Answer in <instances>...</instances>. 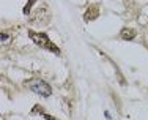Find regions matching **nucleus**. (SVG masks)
Returning <instances> with one entry per match:
<instances>
[{"label":"nucleus","instance_id":"7ed1b4c3","mask_svg":"<svg viewBox=\"0 0 148 120\" xmlns=\"http://www.w3.org/2000/svg\"><path fill=\"white\" fill-rule=\"evenodd\" d=\"M99 16V13H98V6H90L88 10H87V13L84 14V19L85 21H93V19H96V17Z\"/></svg>","mask_w":148,"mask_h":120},{"label":"nucleus","instance_id":"20e7f679","mask_svg":"<svg viewBox=\"0 0 148 120\" xmlns=\"http://www.w3.org/2000/svg\"><path fill=\"white\" fill-rule=\"evenodd\" d=\"M136 30H132V29H123L121 30V33H120V37L123 38V40H134L136 38Z\"/></svg>","mask_w":148,"mask_h":120},{"label":"nucleus","instance_id":"f257e3e1","mask_svg":"<svg viewBox=\"0 0 148 120\" xmlns=\"http://www.w3.org/2000/svg\"><path fill=\"white\" fill-rule=\"evenodd\" d=\"M29 37H30V40L33 41V43H36L40 48H43L46 49V51H51L52 54H60V48L57 44H54L51 41V38L47 37L46 33H40V32H33V30H30L29 32Z\"/></svg>","mask_w":148,"mask_h":120},{"label":"nucleus","instance_id":"f03ea898","mask_svg":"<svg viewBox=\"0 0 148 120\" xmlns=\"http://www.w3.org/2000/svg\"><path fill=\"white\" fill-rule=\"evenodd\" d=\"M27 89L35 92V93L41 95V97H49L52 93V89L47 82H44L43 79H38V77H33V79H29L25 82Z\"/></svg>","mask_w":148,"mask_h":120},{"label":"nucleus","instance_id":"423d86ee","mask_svg":"<svg viewBox=\"0 0 148 120\" xmlns=\"http://www.w3.org/2000/svg\"><path fill=\"white\" fill-rule=\"evenodd\" d=\"M2 41H3V43L6 41V35H5V33H2Z\"/></svg>","mask_w":148,"mask_h":120},{"label":"nucleus","instance_id":"39448f33","mask_svg":"<svg viewBox=\"0 0 148 120\" xmlns=\"http://www.w3.org/2000/svg\"><path fill=\"white\" fill-rule=\"evenodd\" d=\"M33 3H35V0H29V3H27V6L24 8V13H25V14H29V11H30V6L33 5Z\"/></svg>","mask_w":148,"mask_h":120}]
</instances>
